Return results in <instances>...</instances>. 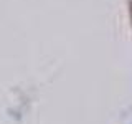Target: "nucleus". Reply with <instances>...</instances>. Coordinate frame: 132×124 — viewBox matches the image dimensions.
Masks as SVG:
<instances>
[{
  "label": "nucleus",
  "mask_w": 132,
  "mask_h": 124,
  "mask_svg": "<svg viewBox=\"0 0 132 124\" xmlns=\"http://www.w3.org/2000/svg\"><path fill=\"white\" fill-rule=\"evenodd\" d=\"M127 13H129V20H130V27H132V0H127Z\"/></svg>",
  "instance_id": "obj_1"
}]
</instances>
